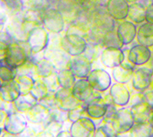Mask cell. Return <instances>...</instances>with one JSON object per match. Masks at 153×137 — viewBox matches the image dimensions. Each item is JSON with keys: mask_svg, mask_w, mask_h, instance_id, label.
Instances as JSON below:
<instances>
[{"mask_svg": "<svg viewBox=\"0 0 153 137\" xmlns=\"http://www.w3.org/2000/svg\"><path fill=\"white\" fill-rule=\"evenodd\" d=\"M149 124L151 125V127L153 128V109H152V111H151V113H150V116H149Z\"/></svg>", "mask_w": 153, "mask_h": 137, "instance_id": "31", "label": "cell"}, {"mask_svg": "<svg viewBox=\"0 0 153 137\" xmlns=\"http://www.w3.org/2000/svg\"><path fill=\"white\" fill-rule=\"evenodd\" d=\"M146 22L153 24V3L146 8Z\"/></svg>", "mask_w": 153, "mask_h": 137, "instance_id": "29", "label": "cell"}, {"mask_svg": "<svg viewBox=\"0 0 153 137\" xmlns=\"http://www.w3.org/2000/svg\"><path fill=\"white\" fill-rule=\"evenodd\" d=\"M101 46L99 45H95V44H93V43H88L87 42V47H86V49L85 51V56L93 62L94 60H96V59L100 57V50H99V48Z\"/></svg>", "mask_w": 153, "mask_h": 137, "instance_id": "25", "label": "cell"}, {"mask_svg": "<svg viewBox=\"0 0 153 137\" xmlns=\"http://www.w3.org/2000/svg\"><path fill=\"white\" fill-rule=\"evenodd\" d=\"M57 7L61 13L67 14V15L74 14V17L80 8V1L79 0H59Z\"/></svg>", "mask_w": 153, "mask_h": 137, "instance_id": "22", "label": "cell"}, {"mask_svg": "<svg viewBox=\"0 0 153 137\" xmlns=\"http://www.w3.org/2000/svg\"><path fill=\"white\" fill-rule=\"evenodd\" d=\"M153 107L148 104L146 102H138L135 105L130 106L131 113L136 123H146L149 122V116Z\"/></svg>", "mask_w": 153, "mask_h": 137, "instance_id": "16", "label": "cell"}, {"mask_svg": "<svg viewBox=\"0 0 153 137\" xmlns=\"http://www.w3.org/2000/svg\"><path fill=\"white\" fill-rule=\"evenodd\" d=\"M150 137H153V131H152V133H151V136Z\"/></svg>", "mask_w": 153, "mask_h": 137, "instance_id": "34", "label": "cell"}, {"mask_svg": "<svg viewBox=\"0 0 153 137\" xmlns=\"http://www.w3.org/2000/svg\"><path fill=\"white\" fill-rule=\"evenodd\" d=\"M117 33L124 46L131 44L136 39L137 27L129 20H122L117 27Z\"/></svg>", "mask_w": 153, "mask_h": 137, "instance_id": "12", "label": "cell"}, {"mask_svg": "<svg viewBox=\"0 0 153 137\" xmlns=\"http://www.w3.org/2000/svg\"><path fill=\"white\" fill-rule=\"evenodd\" d=\"M128 18L134 24H142L146 21V7L137 1L129 4Z\"/></svg>", "mask_w": 153, "mask_h": 137, "instance_id": "17", "label": "cell"}, {"mask_svg": "<svg viewBox=\"0 0 153 137\" xmlns=\"http://www.w3.org/2000/svg\"><path fill=\"white\" fill-rule=\"evenodd\" d=\"M109 94L112 98L114 104L117 106L124 107L128 104L130 100V91L128 87L119 82H116L111 85L109 90Z\"/></svg>", "mask_w": 153, "mask_h": 137, "instance_id": "11", "label": "cell"}, {"mask_svg": "<svg viewBox=\"0 0 153 137\" xmlns=\"http://www.w3.org/2000/svg\"><path fill=\"white\" fill-rule=\"evenodd\" d=\"M136 40L138 44L148 48L153 47V24L143 22L137 29Z\"/></svg>", "mask_w": 153, "mask_h": 137, "instance_id": "15", "label": "cell"}, {"mask_svg": "<svg viewBox=\"0 0 153 137\" xmlns=\"http://www.w3.org/2000/svg\"><path fill=\"white\" fill-rule=\"evenodd\" d=\"M152 53L149 48L137 44L128 49V59L136 66H144L151 60Z\"/></svg>", "mask_w": 153, "mask_h": 137, "instance_id": "10", "label": "cell"}, {"mask_svg": "<svg viewBox=\"0 0 153 137\" xmlns=\"http://www.w3.org/2000/svg\"><path fill=\"white\" fill-rule=\"evenodd\" d=\"M124 44L120 40L117 29L111 30L104 35L103 40H102V48H118L123 49Z\"/></svg>", "mask_w": 153, "mask_h": 137, "instance_id": "20", "label": "cell"}, {"mask_svg": "<svg viewBox=\"0 0 153 137\" xmlns=\"http://www.w3.org/2000/svg\"><path fill=\"white\" fill-rule=\"evenodd\" d=\"M153 74V68L144 65L138 66L133 71L132 74V87L135 91H144L150 86L151 76Z\"/></svg>", "mask_w": 153, "mask_h": 137, "instance_id": "3", "label": "cell"}, {"mask_svg": "<svg viewBox=\"0 0 153 137\" xmlns=\"http://www.w3.org/2000/svg\"><path fill=\"white\" fill-rule=\"evenodd\" d=\"M149 88L153 90V74L151 76V80H150V86H149Z\"/></svg>", "mask_w": 153, "mask_h": 137, "instance_id": "32", "label": "cell"}, {"mask_svg": "<svg viewBox=\"0 0 153 137\" xmlns=\"http://www.w3.org/2000/svg\"><path fill=\"white\" fill-rule=\"evenodd\" d=\"M137 2H138L140 4H141L143 7H145L146 8L149 6V5H151L152 3H153V0H136Z\"/></svg>", "mask_w": 153, "mask_h": 137, "instance_id": "30", "label": "cell"}, {"mask_svg": "<svg viewBox=\"0 0 153 137\" xmlns=\"http://www.w3.org/2000/svg\"><path fill=\"white\" fill-rule=\"evenodd\" d=\"M132 74H133L132 70L125 68L121 65L114 68L112 72L113 79L116 80V82H119V83H123V84L128 83L132 79Z\"/></svg>", "mask_w": 153, "mask_h": 137, "instance_id": "21", "label": "cell"}, {"mask_svg": "<svg viewBox=\"0 0 153 137\" xmlns=\"http://www.w3.org/2000/svg\"><path fill=\"white\" fill-rule=\"evenodd\" d=\"M72 92L79 102H85L91 98L94 90L90 85L87 79H79L73 86Z\"/></svg>", "mask_w": 153, "mask_h": 137, "instance_id": "13", "label": "cell"}, {"mask_svg": "<svg viewBox=\"0 0 153 137\" xmlns=\"http://www.w3.org/2000/svg\"><path fill=\"white\" fill-rule=\"evenodd\" d=\"M96 125L88 116L82 117L74 122L70 129L72 137H94Z\"/></svg>", "mask_w": 153, "mask_h": 137, "instance_id": "6", "label": "cell"}, {"mask_svg": "<svg viewBox=\"0 0 153 137\" xmlns=\"http://www.w3.org/2000/svg\"><path fill=\"white\" fill-rule=\"evenodd\" d=\"M62 45L68 54L72 56H79L85 53L87 47V41L78 34H70L63 38Z\"/></svg>", "mask_w": 153, "mask_h": 137, "instance_id": "5", "label": "cell"}, {"mask_svg": "<svg viewBox=\"0 0 153 137\" xmlns=\"http://www.w3.org/2000/svg\"><path fill=\"white\" fill-rule=\"evenodd\" d=\"M123 53H124V58L121 63V66L124 67L125 68H128V70H132L134 71L137 68L128 59V49H123Z\"/></svg>", "mask_w": 153, "mask_h": 137, "instance_id": "26", "label": "cell"}, {"mask_svg": "<svg viewBox=\"0 0 153 137\" xmlns=\"http://www.w3.org/2000/svg\"><path fill=\"white\" fill-rule=\"evenodd\" d=\"M118 134L114 129L112 122L102 119V122L96 127L94 137H117Z\"/></svg>", "mask_w": 153, "mask_h": 137, "instance_id": "19", "label": "cell"}, {"mask_svg": "<svg viewBox=\"0 0 153 137\" xmlns=\"http://www.w3.org/2000/svg\"><path fill=\"white\" fill-rule=\"evenodd\" d=\"M70 71L79 79H86L92 71V61L85 55L74 56L70 62Z\"/></svg>", "mask_w": 153, "mask_h": 137, "instance_id": "8", "label": "cell"}, {"mask_svg": "<svg viewBox=\"0 0 153 137\" xmlns=\"http://www.w3.org/2000/svg\"><path fill=\"white\" fill-rule=\"evenodd\" d=\"M124 58L123 49L118 48H104L100 54L101 63L110 68H114L121 65Z\"/></svg>", "mask_w": 153, "mask_h": 137, "instance_id": "9", "label": "cell"}, {"mask_svg": "<svg viewBox=\"0 0 153 137\" xmlns=\"http://www.w3.org/2000/svg\"><path fill=\"white\" fill-rule=\"evenodd\" d=\"M58 80L60 85L65 89H72L75 83V76L70 70H63L59 73Z\"/></svg>", "mask_w": 153, "mask_h": 137, "instance_id": "23", "label": "cell"}, {"mask_svg": "<svg viewBox=\"0 0 153 137\" xmlns=\"http://www.w3.org/2000/svg\"><path fill=\"white\" fill-rule=\"evenodd\" d=\"M128 1H129V0H128ZM133 1H136V0H133Z\"/></svg>", "mask_w": 153, "mask_h": 137, "instance_id": "35", "label": "cell"}, {"mask_svg": "<svg viewBox=\"0 0 153 137\" xmlns=\"http://www.w3.org/2000/svg\"><path fill=\"white\" fill-rule=\"evenodd\" d=\"M92 27L105 35V33L117 29V20L107 13L105 6L99 4L96 6L93 12Z\"/></svg>", "mask_w": 153, "mask_h": 137, "instance_id": "1", "label": "cell"}, {"mask_svg": "<svg viewBox=\"0 0 153 137\" xmlns=\"http://www.w3.org/2000/svg\"><path fill=\"white\" fill-rule=\"evenodd\" d=\"M144 96V102H146L148 104H149L151 107H153V90L149 88L146 91H143Z\"/></svg>", "mask_w": 153, "mask_h": 137, "instance_id": "28", "label": "cell"}, {"mask_svg": "<svg viewBox=\"0 0 153 137\" xmlns=\"http://www.w3.org/2000/svg\"><path fill=\"white\" fill-rule=\"evenodd\" d=\"M87 116V113L85 110V105L83 104H80L78 106H76L75 108L72 109L71 111L68 112V119L70 120L72 122L77 121L78 119L82 118V117H85Z\"/></svg>", "mask_w": 153, "mask_h": 137, "instance_id": "24", "label": "cell"}, {"mask_svg": "<svg viewBox=\"0 0 153 137\" xmlns=\"http://www.w3.org/2000/svg\"><path fill=\"white\" fill-rule=\"evenodd\" d=\"M112 123L118 135L128 133L135 123L130 108L123 107L118 109L112 120Z\"/></svg>", "mask_w": 153, "mask_h": 137, "instance_id": "2", "label": "cell"}, {"mask_svg": "<svg viewBox=\"0 0 153 137\" xmlns=\"http://www.w3.org/2000/svg\"><path fill=\"white\" fill-rule=\"evenodd\" d=\"M105 8L109 15L117 21L126 20L129 9L128 0H107Z\"/></svg>", "mask_w": 153, "mask_h": 137, "instance_id": "7", "label": "cell"}, {"mask_svg": "<svg viewBox=\"0 0 153 137\" xmlns=\"http://www.w3.org/2000/svg\"><path fill=\"white\" fill-rule=\"evenodd\" d=\"M57 104L60 106V108L64 112H69L72 109L75 108L76 106L81 104V102H79L72 92V90L62 88L58 93H57Z\"/></svg>", "mask_w": 153, "mask_h": 137, "instance_id": "14", "label": "cell"}, {"mask_svg": "<svg viewBox=\"0 0 153 137\" xmlns=\"http://www.w3.org/2000/svg\"><path fill=\"white\" fill-rule=\"evenodd\" d=\"M153 128L149 122L146 123H134L128 131V137H150Z\"/></svg>", "mask_w": 153, "mask_h": 137, "instance_id": "18", "label": "cell"}, {"mask_svg": "<svg viewBox=\"0 0 153 137\" xmlns=\"http://www.w3.org/2000/svg\"><path fill=\"white\" fill-rule=\"evenodd\" d=\"M86 79L92 88L96 91L105 92L112 85V79L110 74L103 68L92 70Z\"/></svg>", "mask_w": 153, "mask_h": 137, "instance_id": "4", "label": "cell"}, {"mask_svg": "<svg viewBox=\"0 0 153 137\" xmlns=\"http://www.w3.org/2000/svg\"><path fill=\"white\" fill-rule=\"evenodd\" d=\"M144 101V96H143V91H136V92L130 94V100L128 104L130 106L135 105L138 102H141Z\"/></svg>", "mask_w": 153, "mask_h": 137, "instance_id": "27", "label": "cell"}, {"mask_svg": "<svg viewBox=\"0 0 153 137\" xmlns=\"http://www.w3.org/2000/svg\"><path fill=\"white\" fill-rule=\"evenodd\" d=\"M79 1H90V0H79Z\"/></svg>", "mask_w": 153, "mask_h": 137, "instance_id": "33", "label": "cell"}]
</instances>
